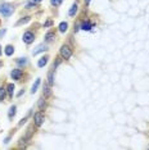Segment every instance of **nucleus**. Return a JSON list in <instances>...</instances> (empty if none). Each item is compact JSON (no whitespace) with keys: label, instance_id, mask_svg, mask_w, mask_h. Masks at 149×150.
I'll use <instances>...</instances> for the list:
<instances>
[{"label":"nucleus","instance_id":"nucleus-3","mask_svg":"<svg viewBox=\"0 0 149 150\" xmlns=\"http://www.w3.org/2000/svg\"><path fill=\"white\" fill-rule=\"evenodd\" d=\"M44 121H45V116H44V113L41 112V110L34 114V125H35V127L40 128L41 126L44 125Z\"/></svg>","mask_w":149,"mask_h":150},{"label":"nucleus","instance_id":"nucleus-31","mask_svg":"<svg viewBox=\"0 0 149 150\" xmlns=\"http://www.w3.org/2000/svg\"><path fill=\"white\" fill-rule=\"evenodd\" d=\"M5 34V30H1V31H0V36H3Z\"/></svg>","mask_w":149,"mask_h":150},{"label":"nucleus","instance_id":"nucleus-17","mask_svg":"<svg viewBox=\"0 0 149 150\" xmlns=\"http://www.w3.org/2000/svg\"><path fill=\"white\" fill-rule=\"evenodd\" d=\"M68 30V23L67 22H61L58 26V31L61 32V34H64V32H67Z\"/></svg>","mask_w":149,"mask_h":150},{"label":"nucleus","instance_id":"nucleus-28","mask_svg":"<svg viewBox=\"0 0 149 150\" xmlns=\"http://www.w3.org/2000/svg\"><path fill=\"white\" fill-rule=\"evenodd\" d=\"M9 141H10V136H8L7 139H5V141H4V142H5V144H9Z\"/></svg>","mask_w":149,"mask_h":150},{"label":"nucleus","instance_id":"nucleus-18","mask_svg":"<svg viewBox=\"0 0 149 150\" xmlns=\"http://www.w3.org/2000/svg\"><path fill=\"white\" fill-rule=\"evenodd\" d=\"M30 21H31V17H30V16L22 17V18H21V19L18 21V22L16 23V26H22V25H26V23L30 22Z\"/></svg>","mask_w":149,"mask_h":150},{"label":"nucleus","instance_id":"nucleus-5","mask_svg":"<svg viewBox=\"0 0 149 150\" xmlns=\"http://www.w3.org/2000/svg\"><path fill=\"white\" fill-rule=\"evenodd\" d=\"M23 76V71L21 69V68H16V69H12L10 72V77L13 78L14 81H19L21 78H22Z\"/></svg>","mask_w":149,"mask_h":150},{"label":"nucleus","instance_id":"nucleus-25","mask_svg":"<svg viewBox=\"0 0 149 150\" xmlns=\"http://www.w3.org/2000/svg\"><path fill=\"white\" fill-rule=\"evenodd\" d=\"M53 25H54V21L53 19H48L45 23H44V28H48V27H52Z\"/></svg>","mask_w":149,"mask_h":150},{"label":"nucleus","instance_id":"nucleus-24","mask_svg":"<svg viewBox=\"0 0 149 150\" xmlns=\"http://www.w3.org/2000/svg\"><path fill=\"white\" fill-rule=\"evenodd\" d=\"M63 1H64V0H50V4H52L53 7L57 8V7H59V5H61Z\"/></svg>","mask_w":149,"mask_h":150},{"label":"nucleus","instance_id":"nucleus-33","mask_svg":"<svg viewBox=\"0 0 149 150\" xmlns=\"http://www.w3.org/2000/svg\"><path fill=\"white\" fill-rule=\"evenodd\" d=\"M1 54H3V52H1V46H0V55H1Z\"/></svg>","mask_w":149,"mask_h":150},{"label":"nucleus","instance_id":"nucleus-23","mask_svg":"<svg viewBox=\"0 0 149 150\" xmlns=\"http://www.w3.org/2000/svg\"><path fill=\"white\" fill-rule=\"evenodd\" d=\"M62 61H63V59H62V56H61V55H59V56H58V58H57V59H55V63H54V64H53V67H52V68H53V69H57V67H58V65H59V64H61V63H62Z\"/></svg>","mask_w":149,"mask_h":150},{"label":"nucleus","instance_id":"nucleus-32","mask_svg":"<svg viewBox=\"0 0 149 150\" xmlns=\"http://www.w3.org/2000/svg\"><path fill=\"white\" fill-rule=\"evenodd\" d=\"M31 1H35V3H40L41 0H31Z\"/></svg>","mask_w":149,"mask_h":150},{"label":"nucleus","instance_id":"nucleus-2","mask_svg":"<svg viewBox=\"0 0 149 150\" xmlns=\"http://www.w3.org/2000/svg\"><path fill=\"white\" fill-rule=\"evenodd\" d=\"M0 13L5 18L10 17L14 13V7L12 4H8V3H3V4H0Z\"/></svg>","mask_w":149,"mask_h":150},{"label":"nucleus","instance_id":"nucleus-7","mask_svg":"<svg viewBox=\"0 0 149 150\" xmlns=\"http://www.w3.org/2000/svg\"><path fill=\"white\" fill-rule=\"evenodd\" d=\"M46 80H48V83H49L50 86L54 85V80H55V69H50L48 72V76H46Z\"/></svg>","mask_w":149,"mask_h":150},{"label":"nucleus","instance_id":"nucleus-6","mask_svg":"<svg viewBox=\"0 0 149 150\" xmlns=\"http://www.w3.org/2000/svg\"><path fill=\"white\" fill-rule=\"evenodd\" d=\"M43 96L45 99L52 96V86H50L48 82L44 83V86H43Z\"/></svg>","mask_w":149,"mask_h":150},{"label":"nucleus","instance_id":"nucleus-11","mask_svg":"<svg viewBox=\"0 0 149 150\" xmlns=\"http://www.w3.org/2000/svg\"><path fill=\"white\" fill-rule=\"evenodd\" d=\"M46 107H48V103H46V100H45V98H41V99H39V101H37V108H39V110H41V112H44V110L46 109Z\"/></svg>","mask_w":149,"mask_h":150},{"label":"nucleus","instance_id":"nucleus-27","mask_svg":"<svg viewBox=\"0 0 149 150\" xmlns=\"http://www.w3.org/2000/svg\"><path fill=\"white\" fill-rule=\"evenodd\" d=\"M80 30H81V23H76V25H74V27H73V32L76 34V32H79Z\"/></svg>","mask_w":149,"mask_h":150},{"label":"nucleus","instance_id":"nucleus-9","mask_svg":"<svg viewBox=\"0 0 149 150\" xmlns=\"http://www.w3.org/2000/svg\"><path fill=\"white\" fill-rule=\"evenodd\" d=\"M45 43H53L55 40V32L54 31H48L45 34V37H44Z\"/></svg>","mask_w":149,"mask_h":150},{"label":"nucleus","instance_id":"nucleus-16","mask_svg":"<svg viewBox=\"0 0 149 150\" xmlns=\"http://www.w3.org/2000/svg\"><path fill=\"white\" fill-rule=\"evenodd\" d=\"M14 85L13 83H8L7 85V92H8V96L9 99H13V94H14Z\"/></svg>","mask_w":149,"mask_h":150},{"label":"nucleus","instance_id":"nucleus-10","mask_svg":"<svg viewBox=\"0 0 149 150\" xmlns=\"http://www.w3.org/2000/svg\"><path fill=\"white\" fill-rule=\"evenodd\" d=\"M46 50H48V46H46V45H45V44H40V45H39V46L36 47V49L32 52V55L35 56V55H37V54H40V53L46 52Z\"/></svg>","mask_w":149,"mask_h":150},{"label":"nucleus","instance_id":"nucleus-19","mask_svg":"<svg viewBox=\"0 0 149 150\" xmlns=\"http://www.w3.org/2000/svg\"><path fill=\"white\" fill-rule=\"evenodd\" d=\"M40 82H41V78H37L36 81H35V83L32 85V87H31V94L34 95L35 92L37 91V89H39V86H40Z\"/></svg>","mask_w":149,"mask_h":150},{"label":"nucleus","instance_id":"nucleus-26","mask_svg":"<svg viewBox=\"0 0 149 150\" xmlns=\"http://www.w3.org/2000/svg\"><path fill=\"white\" fill-rule=\"evenodd\" d=\"M28 118H30V114H28L27 117H25V118H22V119H21V121H19V123H18L19 127H21V126H23V125H25L26 122H27V119H28Z\"/></svg>","mask_w":149,"mask_h":150},{"label":"nucleus","instance_id":"nucleus-22","mask_svg":"<svg viewBox=\"0 0 149 150\" xmlns=\"http://www.w3.org/2000/svg\"><path fill=\"white\" fill-rule=\"evenodd\" d=\"M5 95H7V87H0V101H3L4 100V98H5Z\"/></svg>","mask_w":149,"mask_h":150},{"label":"nucleus","instance_id":"nucleus-1","mask_svg":"<svg viewBox=\"0 0 149 150\" xmlns=\"http://www.w3.org/2000/svg\"><path fill=\"white\" fill-rule=\"evenodd\" d=\"M72 54H73L72 47L68 46V45H66V44L62 45L61 49H59V55L62 56V59H63V61H70L71 56H72Z\"/></svg>","mask_w":149,"mask_h":150},{"label":"nucleus","instance_id":"nucleus-4","mask_svg":"<svg viewBox=\"0 0 149 150\" xmlns=\"http://www.w3.org/2000/svg\"><path fill=\"white\" fill-rule=\"evenodd\" d=\"M22 40L26 45H31L35 41V34L32 31H26L22 36Z\"/></svg>","mask_w":149,"mask_h":150},{"label":"nucleus","instance_id":"nucleus-20","mask_svg":"<svg viewBox=\"0 0 149 150\" xmlns=\"http://www.w3.org/2000/svg\"><path fill=\"white\" fill-rule=\"evenodd\" d=\"M4 52H5V55H7V56H12V55H13V53H14V47L12 46V45H7Z\"/></svg>","mask_w":149,"mask_h":150},{"label":"nucleus","instance_id":"nucleus-34","mask_svg":"<svg viewBox=\"0 0 149 150\" xmlns=\"http://www.w3.org/2000/svg\"><path fill=\"white\" fill-rule=\"evenodd\" d=\"M0 65H1V63H0Z\"/></svg>","mask_w":149,"mask_h":150},{"label":"nucleus","instance_id":"nucleus-15","mask_svg":"<svg viewBox=\"0 0 149 150\" xmlns=\"http://www.w3.org/2000/svg\"><path fill=\"white\" fill-rule=\"evenodd\" d=\"M16 114H17V107L12 105L9 108V112H8V118H9V121H13V118L16 117Z\"/></svg>","mask_w":149,"mask_h":150},{"label":"nucleus","instance_id":"nucleus-30","mask_svg":"<svg viewBox=\"0 0 149 150\" xmlns=\"http://www.w3.org/2000/svg\"><path fill=\"white\" fill-rule=\"evenodd\" d=\"M23 92H25V90H22V91H19V92H18V94H17V96H21V95H22V94H23Z\"/></svg>","mask_w":149,"mask_h":150},{"label":"nucleus","instance_id":"nucleus-8","mask_svg":"<svg viewBox=\"0 0 149 150\" xmlns=\"http://www.w3.org/2000/svg\"><path fill=\"white\" fill-rule=\"evenodd\" d=\"M93 27H94V25L89 19L82 21V22H81V30H82V31H90Z\"/></svg>","mask_w":149,"mask_h":150},{"label":"nucleus","instance_id":"nucleus-13","mask_svg":"<svg viewBox=\"0 0 149 150\" xmlns=\"http://www.w3.org/2000/svg\"><path fill=\"white\" fill-rule=\"evenodd\" d=\"M48 62H49V56H48V55H43L40 59H39V62H37V67H39V68L45 67V65L48 64Z\"/></svg>","mask_w":149,"mask_h":150},{"label":"nucleus","instance_id":"nucleus-21","mask_svg":"<svg viewBox=\"0 0 149 150\" xmlns=\"http://www.w3.org/2000/svg\"><path fill=\"white\" fill-rule=\"evenodd\" d=\"M37 7H39V3H35V1H30L28 4H27V5H26V7H25V9H28V10H30V9H35V8H37Z\"/></svg>","mask_w":149,"mask_h":150},{"label":"nucleus","instance_id":"nucleus-12","mask_svg":"<svg viewBox=\"0 0 149 150\" xmlns=\"http://www.w3.org/2000/svg\"><path fill=\"white\" fill-rule=\"evenodd\" d=\"M77 10H79V5H77V3H73V4L71 5V8L68 9V16L74 17L77 14Z\"/></svg>","mask_w":149,"mask_h":150},{"label":"nucleus","instance_id":"nucleus-14","mask_svg":"<svg viewBox=\"0 0 149 150\" xmlns=\"http://www.w3.org/2000/svg\"><path fill=\"white\" fill-rule=\"evenodd\" d=\"M27 63H28V61H27V58H26V56H23V58H18V59H16V64L18 65L19 68L26 67V65H27Z\"/></svg>","mask_w":149,"mask_h":150},{"label":"nucleus","instance_id":"nucleus-29","mask_svg":"<svg viewBox=\"0 0 149 150\" xmlns=\"http://www.w3.org/2000/svg\"><path fill=\"white\" fill-rule=\"evenodd\" d=\"M90 1H91V0H84L85 5H89V4H90Z\"/></svg>","mask_w":149,"mask_h":150}]
</instances>
